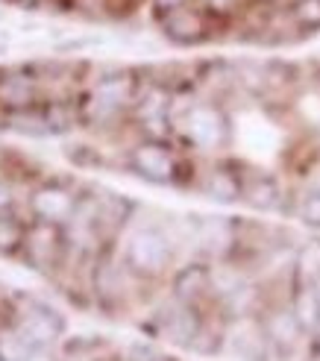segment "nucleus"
Returning <instances> with one entry per match:
<instances>
[{
	"label": "nucleus",
	"mask_w": 320,
	"mask_h": 361,
	"mask_svg": "<svg viewBox=\"0 0 320 361\" xmlns=\"http://www.w3.org/2000/svg\"><path fill=\"white\" fill-rule=\"evenodd\" d=\"M32 353L21 335H0V361H30Z\"/></svg>",
	"instance_id": "16"
},
{
	"label": "nucleus",
	"mask_w": 320,
	"mask_h": 361,
	"mask_svg": "<svg viewBox=\"0 0 320 361\" xmlns=\"http://www.w3.org/2000/svg\"><path fill=\"white\" fill-rule=\"evenodd\" d=\"M153 4H156V9H159V12L171 15V12H176V9H185L188 0H153Z\"/></svg>",
	"instance_id": "20"
},
{
	"label": "nucleus",
	"mask_w": 320,
	"mask_h": 361,
	"mask_svg": "<svg viewBox=\"0 0 320 361\" xmlns=\"http://www.w3.org/2000/svg\"><path fill=\"white\" fill-rule=\"evenodd\" d=\"M314 335H317V341H320V323H317V329H314Z\"/></svg>",
	"instance_id": "23"
},
{
	"label": "nucleus",
	"mask_w": 320,
	"mask_h": 361,
	"mask_svg": "<svg viewBox=\"0 0 320 361\" xmlns=\"http://www.w3.org/2000/svg\"><path fill=\"white\" fill-rule=\"evenodd\" d=\"M62 252H65V238H62V226L59 224L32 221L27 226L24 256L35 270H53L62 262Z\"/></svg>",
	"instance_id": "1"
},
{
	"label": "nucleus",
	"mask_w": 320,
	"mask_h": 361,
	"mask_svg": "<svg viewBox=\"0 0 320 361\" xmlns=\"http://www.w3.org/2000/svg\"><path fill=\"white\" fill-rule=\"evenodd\" d=\"M291 15L303 30H320V0H297Z\"/></svg>",
	"instance_id": "17"
},
{
	"label": "nucleus",
	"mask_w": 320,
	"mask_h": 361,
	"mask_svg": "<svg viewBox=\"0 0 320 361\" xmlns=\"http://www.w3.org/2000/svg\"><path fill=\"white\" fill-rule=\"evenodd\" d=\"M294 274L297 285H317L320 282V241H306L297 252L294 262Z\"/></svg>",
	"instance_id": "13"
},
{
	"label": "nucleus",
	"mask_w": 320,
	"mask_h": 361,
	"mask_svg": "<svg viewBox=\"0 0 320 361\" xmlns=\"http://www.w3.org/2000/svg\"><path fill=\"white\" fill-rule=\"evenodd\" d=\"M59 332H62V320L56 317V312H47V309H35V312L24 314L21 323H18V335H21L32 350L50 344Z\"/></svg>",
	"instance_id": "6"
},
{
	"label": "nucleus",
	"mask_w": 320,
	"mask_h": 361,
	"mask_svg": "<svg viewBox=\"0 0 320 361\" xmlns=\"http://www.w3.org/2000/svg\"><path fill=\"white\" fill-rule=\"evenodd\" d=\"M303 332V326L297 323L294 312H273L268 320H264V335H268V341H273V344L279 347H291L297 335Z\"/></svg>",
	"instance_id": "11"
},
{
	"label": "nucleus",
	"mask_w": 320,
	"mask_h": 361,
	"mask_svg": "<svg viewBox=\"0 0 320 361\" xmlns=\"http://www.w3.org/2000/svg\"><path fill=\"white\" fill-rule=\"evenodd\" d=\"M130 165L150 183H171L176 176V159L162 141H144L130 153Z\"/></svg>",
	"instance_id": "4"
},
{
	"label": "nucleus",
	"mask_w": 320,
	"mask_h": 361,
	"mask_svg": "<svg viewBox=\"0 0 320 361\" xmlns=\"http://www.w3.org/2000/svg\"><path fill=\"white\" fill-rule=\"evenodd\" d=\"M171 262L168 238L156 229H141L127 244V264L141 276H159Z\"/></svg>",
	"instance_id": "2"
},
{
	"label": "nucleus",
	"mask_w": 320,
	"mask_h": 361,
	"mask_svg": "<svg viewBox=\"0 0 320 361\" xmlns=\"http://www.w3.org/2000/svg\"><path fill=\"white\" fill-rule=\"evenodd\" d=\"M203 188L211 200H218V203H233L244 194V183L229 171H211Z\"/></svg>",
	"instance_id": "12"
},
{
	"label": "nucleus",
	"mask_w": 320,
	"mask_h": 361,
	"mask_svg": "<svg viewBox=\"0 0 320 361\" xmlns=\"http://www.w3.org/2000/svg\"><path fill=\"white\" fill-rule=\"evenodd\" d=\"M0 97H4L12 109H27V106L32 103V85L27 80H6L4 88H0Z\"/></svg>",
	"instance_id": "15"
},
{
	"label": "nucleus",
	"mask_w": 320,
	"mask_h": 361,
	"mask_svg": "<svg viewBox=\"0 0 320 361\" xmlns=\"http://www.w3.org/2000/svg\"><path fill=\"white\" fill-rule=\"evenodd\" d=\"M162 30L171 42L176 44H194L203 39L206 32V24H203V15L194 12V9H176L171 15H165L162 21Z\"/></svg>",
	"instance_id": "7"
},
{
	"label": "nucleus",
	"mask_w": 320,
	"mask_h": 361,
	"mask_svg": "<svg viewBox=\"0 0 320 361\" xmlns=\"http://www.w3.org/2000/svg\"><path fill=\"white\" fill-rule=\"evenodd\" d=\"M30 209L35 214V221H47V224H68L77 218L80 203L77 197L62 185H42L35 188L30 197Z\"/></svg>",
	"instance_id": "3"
},
{
	"label": "nucleus",
	"mask_w": 320,
	"mask_h": 361,
	"mask_svg": "<svg viewBox=\"0 0 320 361\" xmlns=\"http://www.w3.org/2000/svg\"><path fill=\"white\" fill-rule=\"evenodd\" d=\"M206 4H209L211 9H226V6H229V0H206Z\"/></svg>",
	"instance_id": "21"
},
{
	"label": "nucleus",
	"mask_w": 320,
	"mask_h": 361,
	"mask_svg": "<svg viewBox=\"0 0 320 361\" xmlns=\"http://www.w3.org/2000/svg\"><path fill=\"white\" fill-rule=\"evenodd\" d=\"M12 4H18V6H27V9H32L39 0H12Z\"/></svg>",
	"instance_id": "22"
},
{
	"label": "nucleus",
	"mask_w": 320,
	"mask_h": 361,
	"mask_svg": "<svg viewBox=\"0 0 320 361\" xmlns=\"http://www.w3.org/2000/svg\"><path fill=\"white\" fill-rule=\"evenodd\" d=\"M241 197H244V200L250 203L253 209L271 212V209L279 206L282 191H279V185H276L273 176H256V179H250V183L244 185V194H241Z\"/></svg>",
	"instance_id": "10"
},
{
	"label": "nucleus",
	"mask_w": 320,
	"mask_h": 361,
	"mask_svg": "<svg viewBox=\"0 0 320 361\" xmlns=\"http://www.w3.org/2000/svg\"><path fill=\"white\" fill-rule=\"evenodd\" d=\"M185 130H188L191 141L200 144V147H218L226 138V121L218 109H211V106H197V109L188 112Z\"/></svg>",
	"instance_id": "5"
},
{
	"label": "nucleus",
	"mask_w": 320,
	"mask_h": 361,
	"mask_svg": "<svg viewBox=\"0 0 320 361\" xmlns=\"http://www.w3.org/2000/svg\"><path fill=\"white\" fill-rule=\"evenodd\" d=\"M24 235H27V226H21L9 214H0V252L4 256L24 250Z\"/></svg>",
	"instance_id": "14"
},
{
	"label": "nucleus",
	"mask_w": 320,
	"mask_h": 361,
	"mask_svg": "<svg viewBox=\"0 0 320 361\" xmlns=\"http://www.w3.org/2000/svg\"><path fill=\"white\" fill-rule=\"evenodd\" d=\"M291 312L297 323L303 326V332H314L320 323V294L314 285H297L294 300H291Z\"/></svg>",
	"instance_id": "9"
},
{
	"label": "nucleus",
	"mask_w": 320,
	"mask_h": 361,
	"mask_svg": "<svg viewBox=\"0 0 320 361\" xmlns=\"http://www.w3.org/2000/svg\"><path fill=\"white\" fill-rule=\"evenodd\" d=\"M300 221L306 226L320 229V191H309L303 200H300Z\"/></svg>",
	"instance_id": "18"
},
{
	"label": "nucleus",
	"mask_w": 320,
	"mask_h": 361,
	"mask_svg": "<svg viewBox=\"0 0 320 361\" xmlns=\"http://www.w3.org/2000/svg\"><path fill=\"white\" fill-rule=\"evenodd\" d=\"M12 206H15V194H12L9 183H4V179H0V214H9Z\"/></svg>",
	"instance_id": "19"
},
{
	"label": "nucleus",
	"mask_w": 320,
	"mask_h": 361,
	"mask_svg": "<svg viewBox=\"0 0 320 361\" xmlns=\"http://www.w3.org/2000/svg\"><path fill=\"white\" fill-rule=\"evenodd\" d=\"M209 285H211V270L206 264H185L180 274L173 276V297L191 305L209 291Z\"/></svg>",
	"instance_id": "8"
}]
</instances>
